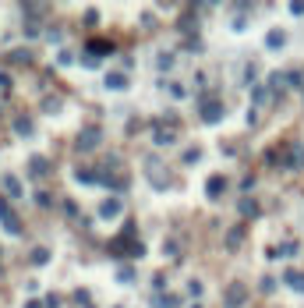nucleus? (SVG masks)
I'll list each match as a JSON object with an SVG mask.
<instances>
[{
    "label": "nucleus",
    "instance_id": "nucleus-1",
    "mask_svg": "<svg viewBox=\"0 0 304 308\" xmlns=\"http://www.w3.org/2000/svg\"><path fill=\"white\" fill-rule=\"evenodd\" d=\"M219 117H223V110H219V103H205V106H202V121L216 124Z\"/></svg>",
    "mask_w": 304,
    "mask_h": 308
},
{
    "label": "nucleus",
    "instance_id": "nucleus-2",
    "mask_svg": "<svg viewBox=\"0 0 304 308\" xmlns=\"http://www.w3.org/2000/svg\"><path fill=\"white\" fill-rule=\"evenodd\" d=\"M223 188H226V177H209V181H205V191H209L212 199L223 195Z\"/></svg>",
    "mask_w": 304,
    "mask_h": 308
},
{
    "label": "nucleus",
    "instance_id": "nucleus-3",
    "mask_svg": "<svg viewBox=\"0 0 304 308\" xmlns=\"http://www.w3.org/2000/svg\"><path fill=\"white\" fill-rule=\"evenodd\" d=\"M283 284H287V287H294V291H301V294H304V273H294V269H290V273H287V277H283Z\"/></svg>",
    "mask_w": 304,
    "mask_h": 308
},
{
    "label": "nucleus",
    "instance_id": "nucleus-4",
    "mask_svg": "<svg viewBox=\"0 0 304 308\" xmlns=\"http://www.w3.org/2000/svg\"><path fill=\"white\" fill-rule=\"evenodd\" d=\"M92 145H99V131H85V135L78 138V149H82V152L92 149Z\"/></svg>",
    "mask_w": 304,
    "mask_h": 308
},
{
    "label": "nucleus",
    "instance_id": "nucleus-5",
    "mask_svg": "<svg viewBox=\"0 0 304 308\" xmlns=\"http://www.w3.org/2000/svg\"><path fill=\"white\" fill-rule=\"evenodd\" d=\"M244 301V287H230V291H226V305H230V308H237Z\"/></svg>",
    "mask_w": 304,
    "mask_h": 308
},
{
    "label": "nucleus",
    "instance_id": "nucleus-6",
    "mask_svg": "<svg viewBox=\"0 0 304 308\" xmlns=\"http://www.w3.org/2000/svg\"><path fill=\"white\" fill-rule=\"evenodd\" d=\"M117 213H121V202L117 199H110V202L99 206V216H117Z\"/></svg>",
    "mask_w": 304,
    "mask_h": 308
},
{
    "label": "nucleus",
    "instance_id": "nucleus-7",
    "mask_svg": "<svg viewBox=\"0 0 304 308\" xmlns=\"http://www.w3.org/2000/svg\"><path fill=\"white\" fill-rule=\"evenodd\" d=\"M89 50H92V53H96V57H103V53H110V50H113V46H110V43H106V39H99V43H96V39H92V43H89Z\"/></svg>",
    "mask_w": 304,
    "mask_h": 308
},
{
    "label": "nucleus",
    "instance_id": "nucleus-8",
    "mask_svg": "<svg viewBox=\"0 0 304 308\" xmlns=\"http://www.w3.org/2000/svg\"><path fill=\"white\" fill-rule=\"evenodd\" d=\"M4 188H7V195L14 199V195H21V184H18V177H4Z\"/></svg>",
    "mask_w": 304,
    "mask_h": 308
},
{
    "label": "nucleus",
    "instance_id": "nucleus-9",
    "mask_svg": "<svg viewBox=\"0 0 304 308\" xmlns=\"http://www.w3.org/2000/svg\"><path fill=\"white\" fill-rule=\"evenodd\" d=\"M106 85H110V89H124V85H128V78H124V74H110Z\"/></svg>",
    "mask_w": 304,
    "mask_h": 308
},
{
    "label": "nucleus",
    "instance_id": "nucleus-10",
    "mask_svg": "<svg viewBox=\"0 0 304 308\" xmlns=\"http://www.w3.org/2000/svg\"><path fill=\"white\" fill-rule=\"evenodd\" d=\"M283 39H287L283 32H269V46H273V50H280V46H283Z\"/></svg>",
    "mask_w": 304,
    "mask_h": 308
},
{
    "label": "nucleus",
    "instance_id": "nucleus-11",
    "mask_svg": "<svg viewBox=\"0 0 304 308\" xmlns=\"http://www.w3.org/2000/svg\"><path fill=\"white\" fill-rule=\"evenodd\" d=\"M28 170H32V174H46V170H50V167H46V160H39V156H35V160H32V167H28Z\"/></svg>",
    "mask_w": 304,
    "mask_h": 308
},
{
    "label": "nucleus",
    "instance_id": "nucleus-12",
    "mask_svg": "<svg viewBox=\"0 0 304 308\" xmlns=\"http://www.w3.org/2000/svg\"><path fill=\"white\" fill-rule=\"evenodd\" d=\"M14 128H18L21 135H28V128H32V124H28V117H18V121H14Z\"/></svg>",
    "mask_w": 304,
    "mask_h": 308
},
{
    "label": "nucleus",
    "instance_id": "nucleus-13",
    "mask_svg": "<svg viewBox=\"0 0 304 308\" xmlns=\"http://www.w3.org/2000/svg\"><path fill=\"white\" fill-rule=\"evenodd\" d=\"M241 213H244V216H255L258 209H255V202H248V199H244V202H241Z\"/></svg>",
    "mask_w": 304,
    "mask_h": 308
},
{
    "label": "nucleus",
    "instance_id": "nucleus-14",
    "mask_svg": "<svg viewBox=\"0 0 304 308\" xmlns=\"http://www.w3.org/2000/svg\"><path fill=\"white\" fill-rule=\"evenodd\" d=\"M280 255H297V241H287V245L280 248Z\"/></svg>",
    "mask_w": 304,
    "mask_h": 308
}]
</instances>
